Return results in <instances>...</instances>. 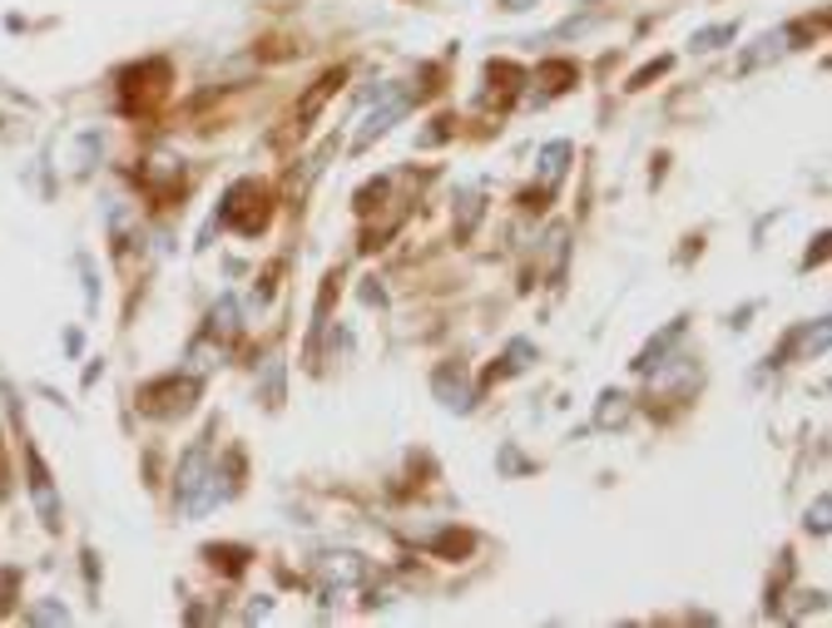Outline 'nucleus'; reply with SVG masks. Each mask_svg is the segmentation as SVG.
Instances as JSON below:
<instances>
[{
	"label": "nucleus",
	"mask_w": 832,
	"mask_h": 628,
	"mask_svg": "<svg viewBox=\"0 0 832 628\" xmlns=\"http://www.w3.org/2000/svg\"><path fill=\"white\" fill-rule=\"evenodd\" d=\"M313 575H317L323 599H333V594H342V589L367 584V579H372V559H362L357 550H327L323 559L313 565Z\"/></svg>",
	"instance_id": "nucleus-1"
},
{
	"label": "nucleus",
	"mask_w": 832,
	"mask_h": 628,
	"mask_svg": "<svg viewBox=\"0 0 832 628\" xmlns=\"http://www.w3.org/2000/svg\"><path fill=\"white\" fill-rule=\"evenodd\" d=\"M808 35V25H779V31H768L758 35L753 45H748L744 55H738V75H753V70H763V64L783 60L788 50H798V40Z\"/></svg>",
	"instance_id": "nucleus-2"
},
{
	"label": "nucleus",
	"mask_w": 832,
	"mask_h": 628,
	"mask_svg": "<svg viewBox=\"0 0 832 628\" xmlns=\"http://www.w3.org/2000/svg\"><path fill=\"white\" fill-rule=\"evenodd\" d=\"M194 401H198V376H184V382L169 376V382H154L140 391V411L149 415H184Z\"/></svg>",
	"instance_id": "nucleus-3"
},
{
	"label": "nucleus",
	"mask_w": 832,
	"mask_h": 628,
	"mask_svg": "<svg viewBox=\"0 0 832 628\" xmlns=\"http://www.w3.org/2000/svg\"><path fill=\"white\" fill-rule=\"evenodd\" d=\"M407 109H411V89H387V95H382V105L362 114V124H357V134H352V149L357 154L372 149V144H377V138L387 134L401 114H407Z\"/></svg>",
	"instance_id": "nucleus-4"
},
{
	"label": "nucleus",
	"mask_w": 832,
	"mask_h": 628,
	"mask_svg": "<svg viewBox=\"0 0 832 628\" xmlns=\"http://www.w3.org/2000/svg\"><path fill=\"white\" fill-rule=\"evenodd\" d=\"M25 470H31V500L40 510V524L45 530H60V495H55V480L45 470V460L35 456V446H25Z\"/></svg>",
	"instance_id": "nucleus-5"
},
{
	"label": "nucleus",
	"mask_w": 832,
	"mask_h": 628,
	"mask_svg": "<svg viewBox=\"0 0 832 628\" xmlns=\"http://www.w3.org/2000/svg\"><path fill=\"white\" fill-rule=\"evenodd\" d=\"M436 401H442L446 406V411H471V406H475V386L471 382H466V372H461V366H442V372H436Z\"/></svg>",
	"instance_id": "nucleus-6"
},
{
	"label": "nucleus",
	"mask_w": 832,
	"mask_h": 628,
	"mask_svg": "<svg viewBox=\"0 0 832 628\" xmlns=\"http://www.w3.org/2000/svg\"><path fill=\"white\" fill-rule=\"evenodd\" d=\"M224 362H228V341L224 337L204 331V337L189 341V357H184V372L189 376H208V372H218Z\"/></svg>",
	"instance_id": "nucleus-7"
},
{
	"label": "nucleus",
	"mask_w": 832,
	"mask_h": 628,
	"mask_svg": "<svg viewBox=\"0 0 832 628\" xmlns=\"http://www.w3.org/2000/svg\"><path fill=\"white\" fill-rule=\"evenodd\" d=\"M570 144H565V138H555V144H545V149H541V159H535V164H541V193H555V189H560V179H565V169H570Z\"/></svg>",
	"instance_id": "nucleus-8"
},
{
	"label": "nucleus",
	"mask_w": 832,
	"mask_h": 628,
	"mask_svg": "<svg viewBox=\"0 0 832 628\" xmlns=\"http://www.w3.org/2000/svg\"><path fill=\"white\" fill-rule=\"evenodd\" d=\"M342 80H347V70H333V75H323V80H317V89L303 99V105H298V134H303V129H308V119H313L317 109L327 105V95H333V89H342Z\"/></svg>",
	"instance_id": "nucleus-9"
},
{
	"label": "nucleus",
	"mask_w": 832,
	"mask_h": 628,
	"mask_svg": "<svg viewBox=\"0 0 832 628\" xmlns=\"http://www.w3.org/2000/svg\"><path fill=\"white\" fill-rule=\"evenodd\" d=\"M629 421V396L625 391H605L600 396V406H594V426L600 431H615Z\"/></svg>",
	"instance_id": "nucleus-10"
},
{
	"label": "nucleus",
	"mask_w": 832,
	"mask_h": 628,
	"mask_svg": "<svg viewBox=\"0 0 832 628\" xmlns=\"http://www.w3.org/2000/svg\"><path fill=\"white\" fill-rule=\"evenodd\" d=\"M208 331H214V337H224V341L243 331V312H238V302H233V298H224L214 312H208Z\"/></svg>",
	"instance_id": "nucleus-11"
},
{
	"label": "nucleus",
	"mask_w": 832,
	"mask_h": 628,
	"mask_svg": "<svg viewBox=\"0 0 832 628\" xmlns=\"http://www.w3.org/2000/svg\"><path fill=\"white\" fill-rule=\"evenodd\" d=\"M684 337V322H670V327H664L660 331V337H654V341H649V347H644V352H639V372H649V366H660V357L664 352H670V347H674V341H679Z\"/></svg>",
	"instance_id": "nucleus-12"
},
{
	"label": "nucleus",
	"mask_w": 832,
	"mask_h": 628,
	"mask_svg": "<svg viewBox=\"0 0 832 628\" xmlns=\"http://www.w3.org/2000/svg\"><path fill=\"white\" fill-rule=\"evenodd\" d=\"M545 85V95H560V89H570L575 80H580V70H575L570 60H551V64H541V75H535Z\"/></svg>",
	"instance_id": "nucleus-13"
},
{
	"label": "nucleus",
	"mask_w": 832,
	"mask_h": 628,
	"mask_svg": "<svg viewBox=\"0 0 832 628\" xmlns=\"http://www.w3.org/2000/svg\"><path fill=\"white\" fill-rule=\"evenodd\" d=\"M475 218H481V189H461V224H456V238H471Z\"/></svg>",
	"instance_id": "nucleus-14"
},
{
	"label": "nucleus",
	"mask_w": 832,
	"mask_h": 628,
	"mask_svg": "<svg viewBox=\"0 0 832 628\" xmlns=\"http://www.w3.org/2000/svg\"><path fill=\"white\" fill-rule=\"evenodd\" d=\"M530 357H535V347H530V341H510L506 366H501V372H491V376H516V372H526Z\"/></svg>",
	"instance_id": "nucleus-15"
},
{
	"label": "nucleus",
	"mask_w": 832,
	"mask_h": 628,
	"mask_svg": "<svg viewBox=\"0 0 832 628\" xmlns=\"http://www.w3.org/2000/svg\"><path fill=\"white\" fill-rule=\"evenodd\" d=\"M738 25H713V31H699L694 35V50H719L724 40H734Z\"/></svg>",
	"instance_id": "nucleus-16"
},
{
	"label": "nucleus",
	"mask_w": 832,
	"mask_h": 628,
	"mask_svg": "<svg viewBox=\"0 0 832 628\" xmlns=\"http://www.w3.org/2000/svg\"><path fill=\"white\" fill-rule=\"evenodd\" d=\"M828 510H832V500H828V495H818V500H812V510H808V530L812 534H828Z\"/></svg>",
	"instance_id": "nucleus-17"
},
{
	"label": "nucleus",
	"mask_w": 832,
	"mask_h": 628,
	"mask_svg": "<svg viewBox=\"0 0 832 628\" xmlns=\"http://www.w3.org/2000/svg\"><path fill=\"white\" fill-rule=\"evenodd\" d=\"M31 618L35 624H65V604H40V608H31Z\"/></svg>",
	"instance_id": "nucleus-18"
},
{
	"label": "nucleus",
	"mask_w": 832,
	"mask_h": 628,
	"mask_svg": "<svg viewBox=\"0 0 832 628\" xmlns=\"http://www.w3.org/2000/svg\"><path fill=\"white\" fill-rule=\"evenodd\" d=\"M535 0H506V11H530Z\"/></svg>",
	"instance_id": "nucleus-19"
}]
</instances>
